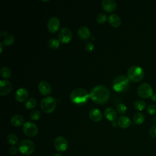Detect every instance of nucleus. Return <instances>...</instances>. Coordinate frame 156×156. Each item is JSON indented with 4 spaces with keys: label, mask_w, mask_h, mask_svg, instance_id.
<instances>
[{
    "label": "nucleus",
    "mask_w": 156,
    "mask_h": 156,
    "mask_svg": "<svg viewBox=\"0 0 156 156\" xmlns=\"http://www.w3.org/2000/svg\"><path fill=\"white\" fill-rule=\"evenodd\" d=\"M89 94L90 98L98 104L106 103L110 96L109 90L106 87L101 85L93 87Z\"/></svg>",
    "instance_id": "f257e3e1"
},
{
    "label": "nucleus",
    "mask_w": 156,
    "mask_h": 156,
    "mask_svg": "<svg viewBox=\"0 0 156 156\" xmlns=\"http://www.w3.org/2000/svg\"><path fill=\"white\" fill-rule=\"evenodd\" d=\"M90 98V94L83 88H77L74 89L70 94V99L71 102L78 105L85 104Z\"/></svg>",
    "instance_id": "f03ea898"
},
{
    "label": "nucleus",
    "mask_w": 156,
    "mask_h": 156,
    "mask_svg": "<svg viewBox=\"0 0 156 156\" xmlns=\"http://www.w3.org/2000/svg\"><path fill=\"white\" fill-rule=\"evenodd\" d=\"M129 79L124 75H119L115 77L112 82V87L113 90L118 93L126 91L129 87Z\"/></svg>",
    "instance_id": "7ed1b4c3"
},
{
    "label": "nucleus",
    "mask_w": 156,
    "mask_h": 156,
    "mask_svg": "<svg viewBox=\"0 0 156 156\" xmlns=\"http://www.w3.org/2000/svg\"><path fill=\"white\" fill-rule=\"evenodd\" d=\"M127 74L129 80L136 83L140 82L143 79L144 76V71L141 67L133 65L128 69Z\"/></svg>",
    "instance_id": "20e7f679"
},
{
    "label": "nucleus",
    "mask_w": 156,
    "mask_h": 156,
    "mask_svg": "<svg viewBox=\"0 0 156 156\" xmlns=\"http://www.w3.org/2000/svg\"><path fill=\"white\" fill-rule=\"evenodd\" d=\"M18 151L20 153L24 155H29L32 154L35 149V144L29 140H23L20 142L18 146Z\"/></svg>",
    "instance_id": "39448f33"
},
{
    "label": "nucleus",
    "mask_w": 156,
    "mask_h": 156,
    "mask_svg": "<svg viewBox=\"0 0 156 156\" xmlns=\"http://www.w3.org/2000/svg\"><path fill=\"white\" fill-rule=\"evenodd\" d=\"M56 101L52 96H48L43 98L40 102V107L46 113H52L55 108Z\"/></svg>",
    "instance_id": "423d86ee"
},
{
    "label": "nucleus",
    "mask_w": 156,
    "mask_h": 156,
    "mask_svg": "<svg viewBox=\"0 0 156 156\" xmlns=\"http://www.w3.org/2000/svg\"><path fill=\"white\" fill-rule=\"evenodd\" d=\"M138 95L143 99L150 98L153 94L152 87L147 83H143L139 85L137 89Z\"/></svg>",
    "instance_id": "0eeeda50"
},
{
    "label": "nucleus",
    "mask_w": 156,
    "mask_h": 156,
    "mask_svg": "<svg viewBox=\"0 0 156 156\" xmlns=\"http://www.w3.org/2000/svg\"><path fill=\"white\" fill-rule=\"evenodd\" d=\"M23 131L27 136L33 137L37 134L38 129L37 126L34 122L27 121L24 124Z\"/></svg>",
    "instance_id": "6e6552de"
},
{
    "label": "nucleus",
    "mask_w": 156,
    "mask_h": 156,
    "mask_svg": "<svg viewBox=\"0 0 156 156\" xmlns=\"http://www.w3.org/2000/svg\"><path fill=\"white\" fill-rule=\"evenodd\" d=\"M73 38L71 30L68 27H62L58 34V41L62 43L66 44L70 42Z\"/></svg>",
    "instance_id": "1a4fd4ad"
},
{
    "label": "nucleus",
    "mask_w": 156,
    "mask_h": 156,
    "mask_svg": "<svg viewBox=\"0 0 156 156\" xmlns=\"http://www.w3.org/2000/svg\"><path fill=\"white\" fill-rule=\"evenodd\" d=\"M54 146L57 151L63 152L67 149L68 143L65 138L63 136H58L54 141Z\"/></svg>",
    "instance_id": "9d476101"
},
{
    "label": "nucleus",
    "mask_w": 156,
    "mask_h": 156,
    "mask_svg": "<svg viewBox=\"0 0 156 156\" xmlns=\"http://www.w3.org/2000/svg\"><path fill=\"white\" fill-rule=\"evenodd\" d=\"M60 27V21L58 18L52 16L49 18L47 23L48 30L51 33H55Z\"/></svg>",
    "instance_id": "9b49d317"
},
{
    "label": "nucleus",
    "mask_w": 156,
    "mask_h": 156,
    "mask_svg": "<svg viewBox=\"0 0 156 156\" xmlns=\"http://www.w3.org/2000/svg\"><path fill=\"white\" fill-rule=\"evenodd\" d=\"M12 87L10 81L8 80L3 79L0 81V95L5 96L9 94L11 90Z\"/></svg>",
    "instance_id": "f8f14e48"
},
{
    "label": "nucleus",
    "mask_w": 156,
    "mask_h": 156,
    "mask_svg": "<svg viewBox=\"0 0 156 156\" xmlns=\"http://www.w3.org/2000/svg\"><path fill=\"white\" fill-rule=\"evenodd\" d=\"M29 96L28 90L25 88H19L15 94V99L19 102H23L26 101Z\"/></svg>",
    "instance_id": "ddd939ff"
},
{
    "label": "nucleus",
    "mask_w": 156,
    "mask_h": 156,
    "mask_svg": "<svg viewBox=\"0 0 156 156\" xmlns=\"http://www.w3.org/2000/svg\"><path fill=\"white\" fill-rule=\"evenodd\" d=\"M38 88L40 93L43 95H48L52 91L51 85L48 82L43 80L38 83Z\"/></svg>",
    "instance_id": "4468645a"
},
{
    "label": "nucleus",
    "mask_w": 156,
    "mask_h": 156,
    "mask_svg": "<svg viewBox=\"0 0 156 156\" xmlns=\"http://www.w3.org/2000/svg\"><path fill=\"white\" fill-rule=\"evenodd\" d=\"M101 4L103 9L107 12H112L116 7V2L115 0H103Z\"/></svg>",
    "instance_id": "2eb2a0df"
},
{
    "label": "nucleus",
    "mask_w": 156,
    "mask_h": 156,
    "mask_svg": "<svg viewBox=\"0 0 156 156\" xmlns=\"http://www.w3.org/2000/svg\"><path fill=\"white\" fill-rule=\"evenodd\" d=\"M118 125L122 129L128 128L131 124V121L130 118L127 116H121L118 118L117 121Z\"/></svg>",
    "instance_id": "dca6fc26"
},
{
    "label": "nucleus",
    "mask_w": 156,
    "mask_h": 156,
    "mask_svg": "<svg viewBox=\"0 0 156 156\" xmlns=\"http://www.w3.org/2000/svg\"><path fill=\"white\" fill-rule=\"evenodd\" d=\"M104 116L110 121H115L117 118V112L116 111L111 107L107 108L104 111Z\"/></svg>",
    "instance_id": "f3484780"
},
{
    "label": "nucleus",
    "mask_w": 156,
    "mask_h": 156,
    "mask_svg": "<svg viewBox=\"0 0 156 156\" xmlns=\"http://www.w3.org/2000/svg\"><path fill=\"white\" fill-rule=\"evenodd\" d=\"M89 116L93 121L97 122L100 121L102 119V114L99 109L94 108L90 112Z\"/></svg>",
    "instance_id": "a211bd4d"
},
{
    "label": "nucleus",
    "mask_w": 156,
    "mask_h": 156,
    "mask_svg": "<svg viewBox=\"0 0 156 156\" xmlns=\"http://www.w3.org/2000/svg\"><path fill=\"white\" fill-rule=\"evenodd\" d=\"M77 34L79 38L83 40L88 39L90 37V32L89 30V29L86 26L80 27L78 29Z\"/></svg>",
    "instance_id": "6ab92c4d"
},
{
    "label": "nucleus",
    "mask_w": 156,
    "mask_h": 156,
    "mask_svg": "<svg viewBox=\"0 0 156 156\" xmlns=\"http://www.w3.org/2000/svg\"><path fill=\"white\" fill-rule=\"evenodd\" d=\"M121 19L118 15L116 14L113 13L110 15L108 17V23L109 24L114 27H118L120 26L121 24Z\"/></svg>",
    "instance_id": "aec40b11"
},
{
    "label": "nucleus",
    "mask_w": 156,
    "mask_h": 156,
    "mask_svg": "<svg viewBox=\"0 0 156 156\" xmlns=\"http://www.w3.org/2000/svg\"><path fill=\"white\" fill-rule=\"evenodd\" d=\"M11 124L15 127L21 126L24 122V117L21 115H15L11 118Z\"/></svg>",
    "instance_id": "412c9836"
},
{
    "label": "nucleus",
    "mask_w": 156,
    "mask_h": 156,
    "mask_svg": "<svg viewBox=\"0 0 156 156\" xmlns=\"http://www.w3.org/2000/svg\"><path fill=\"white\" fill-rule=\"evenodd\" d=\"M145 119V117L144 115L141 113V112H138L136 113H135L133 116V120L135 124H137V125H140L141 124L144 122Z\"/></svg>",
    "instance_id": "4be33fe9"
},
{
    "label": "nucleus",
    "mask_w": 156,
    "mask_h": 156,
    "mask_svg": "<svg viewBox=\"0 0 156 156\" xmlns=\"http://www.w3.org/2000/svg\"><path fill=\"white\" fill-rule=\"evenodd\" d=\"M47 45L51 49H57L60 46V41L55 38H51L48 41Z\"/></svg>",
    "instance_id": "5701e85b"
},
{
    "label": "nucleus",
    "mask_w": 156,
    "mask_h": 156,
    "mask_svg": "<svg viewBox=\"0 0 156 156\" xmlns=\"http://www.w3.org/2000/svg\"><path fill=\"white\" fill-rule=\"evenodd\" d=\"M7 142L11 145H15L18 142V138L15 133H9L7 136Z\"/></svg>",
    "instance_id": "b1692460"
},
{
    "label": "nucleus",
    "mask_w": 156,
    "mask_h": 156,
    "mask_svg": "<svg viewBox=\"0 0 156 156\" xmlns=\"http://www.w3.org/2000/svg\"><path fill=\"white\" fill-rule=\"evenodd\" d=\"M3 44L5 46H10L15 41V37L12 34H8L3 38Z\"/></svg>",
    "instance_id": "393cba45"
},
{
    "label": "nucleus",
    "mask_w": 156,
    "mask_h": 156,
    "mask_svg": "<svg viewBox=\"0 0 156 156\" xmlns=\"http://www.w3.org/2000/svg\"><path fill=\"white\" fill-rule=\"evenodd\" d=\"M37 105V101L34 98H30L25 103V107L28 110L34 108Z\"/></svg>",
    "instance_id": "a878e982"
},
{
    "label": "nucleus",
    "mask_w": 156,
    "mask_h": 156,
    "mask_svg": "<svg viewBox=\"0 0 156 156\" xmlns=\"http://www.w3.org/2000/svg\"><path fill=\"white\" fill-rule=\"evenodd\" d=\"M134 106H135V107L136 110L141 111V110H143L145 108L146 103L143 100L138 99V100L135 101V102H134Z\"/></svg>",
    "instance_id": "bb28decb"
},
{
    "label": "nucleus",
    "mask_w": 156,
    "mask_h": 156,
    "mask_svg": "<svg viewBox=\"0 0 156 156\" xmlns=\"http://www.w3.org/2000/svg\"><path fill=\"white\" fill-rule=\"evenodd\" d=\"M1 76L4 77V78H6V79H9L10 77L11 76V71L10 69L7 68V67H2L1 69Z\"/></svg>",
    "instance_id": "cd10ccee"
},
{
    "label": "nucleus",
    "mask_w": 156,
    "mask_h": 156,
    "mask_svg": "<svg viewBox=\"0 0 156 156\" xmlns=\"http://www.w3.org/2000/svg\"><path fill=\"white\" fill-rule=\"evenodd\" d=\"M40 116H41V113L37 110H34L32 111L29 115L30 118L32 120H38L40 119Z\"/></svg>",
    "instance_id": "c85d7f7f"
},
{
    "label": "nucleus",
    "mask_w": 156,
    "mask_h": 156,
    "mask_svg": "<svg viewBox=\"0 0 156 156\" xmlns=\"http://www.w3.org/2000/svg\"><path fill=\"white\" fill-rule=\"evenodd\" d=\"M107 20V15L105 13H101L98 15L96 17V21L99 24H103Z\"/></svg>",
    "instance_id": "c756f323"
},
{
    "label": "nucleus",
    "mask_w": 156,
    "mask_h": 156,
    "mask_svg": "<svg viewBox=\"0 0 156 156\" xmlns=\"http://www.w3.org/2000/svg\"><path fill=\"white\" fill-rule=\"evenodd\" d=\"M116 111L119 113H121V114L124 113L127 111V107L124 104L120 103V104H118L116 106Z\"/></svg>",
    "instance_id": "7c9ffc66"
},
{
    "label": "nucleus",
    "mask_w": 156,
    "mask_h": 156,
    "mask_svg": "<svg viewBox=\"0 0 156 156\" xmlns=\"http://www.w3.org/2000/svg\"><path fill=\"white\" fill-rule=\"evenodd\" d=\"M147 112L150 115H154L156 113V105L154 104L149 105L147 108Z\"/></svg>",
    "instance_id": "2f4dec72"
},
{
    "label": "nucleus",
    "mask_w": 156,
    "mask_h": 156,
    "mask_svg": "<svg viewBox=\"0 0 156 156\" xmlns=\"http://www.w3.org/2000/svg\"><path fill=\"white\" fill-rule=\"evenodd\" d=\"M94 45L91 42H87L85 45V49L87 52H91L94 49Z\"/></svg>",
    "instance_id": "473e14b6"
},
{
    "label": "nucleus",
    "mask_w": 156,
    "mask_h": 156,
    "mask_svg": "<svg viewBox=\"0 0 156 156\" xmlns=\"http://www.w3.org/2000/svg\"><path fill=\"white\" fill-rule=\"evenodd\" d=\"M149 135L153 137V138H156V124L152 126L149 131Z\"/></svg>",
    "instance_id": "72a5a7b5"
},
{
    "label": "nucleus",
    "mask_w": 156,
    "mask_h": 156,
    "mask_svg": "<svg viewBox=\"0 0 156 156\" xmlns=\"http://www.w3.org/2000/svg\"><path fill=\"white\" fill-rule=\"evenodd\" d=\"M18 151H18V149L16 147H15V146H12V147H10L9 149V154H10V155H16V154L18 153Z\"/></svg>",
    "instance_id": "f704fd0d"
},
{
    "label": "nucleus",
    "mask_w": 156,
    "mask_h": 156,
    "mask_svg": "<svg viewBox=\"0 0 156 156\" xmlns=\"http://www.w3.org/2000/svg\"><path fill=\"white\" fill-rule=\"evenodd\" d=\"M7 34V31L6 30H2L1 32V34H0V37H2V36H6Z\"/></svg>",
    "instance_id": "c9c22d12"
},
{
    "label": "nucleus",
    "mask_w": 156,
    "mask_h": 156,
    "mask_svg": "<svg viewBox=\"0 0 156 156\" xmlns=\"http://www.w3.org/2000/svg\"><path fill=\"white\" fill-rule=\"evenodd\" d=\"M151 99H152V101L156 102V93H154L152 94V96H151Z\"/></svg>",
    "instance_id": "e433bc0d"
},
{
    "label": "nucleus",
    "mask_w": 156,
    "mask_h": 156,
    "mask_svg": "<svg viewBox=\"0 0 156 156\" xmlns=\"http://www.w3.org/2000/svg\"><path fill=\"white\" fill-rule=\"evenodd\" d=\"M3 44H3L2 42H1V43H0V47H1V48H0V49H1V50H0V52H1V53H2V50H3Z\"/></svg>",
    "instance_id": "4c0bfd02"
},
{
    "label": "nucleus",
    "mask_w": 156,
    "mask_h": 156,
    "mask_svg": "<svg viewBox=\"0 0 156 156\" xmlns=\"http://www.w3.org/2000/svg\"><path fill=\"white\" fill-rule=\"evenodd\" d=\"M116 124H118V123H116L115 121H113V122H112V126H113L114 127H116Z\"/></svg>",
    "instance_id": "58836bf2"
},
{
    "label": "nucleus",
    "mask_w": 156,
    "mask_h": 156,
    "mask_svg": "<svg viewBox=\"0 0 156 156\" xmlns=\"http://www.w3.org/2000/svg\"><path fill=\"white\" fill-rule=\"evenodd\" d=\"M54 156H62V155L60 154H55V155H54Z\"/></svg>",
    "instance_id": "ea45409f"
},
{
    "label": "nucleus",
    "mask_w": 156,
    "mask_h": 156,
    "mask_svg": "<svg viewBox=\"0 0 156 156\" xmlns=\"http://www.w3.org/2000/svg\"><path fill=\"white\" fill-rule=\"evenodd\" d=\"M154 120L155 122H156V115H155V116L154 117Z\"/></svg>",
    "instance_id": "a19ab883"
}]
</instances>
